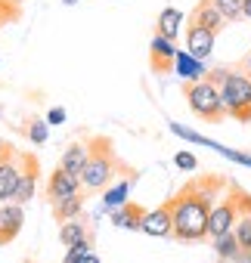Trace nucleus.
Segmentation results:
<instances>
[{"mask_svg": "<svg viewBox=\"0 0 251 263\" xmlns=\"http://www.w3.org/2000/svg\"><path fill=\"white\" fill-rule=\"evenodd\" d=\"M217 189L220 180H195L186 183L168 204H171V217H174V235L177 241H202L208 238V217L211 208L217 201Z\"/></svg>", "mask_w": 251, "mask_h": 263, "instance_id": "nucleus-1", "label": "nucleus"}, {"mask_svg": "<svg viewBox=\"0 0 251 263\" xmlns=\"http://www.w3.org/2000/svg\"><path fill=\"white\" fill-rule=\"evenodd\" d=\"M214 7L220 10V16L226 22H239L242 19V0H214Z\"/></svg>", "mask_w": 251, "mask_h": 263, "instance_id": "nucleus-24", "label": "nucleus"}, {"mask_svg": "<svg viewBox=\"0 0 251 263\" xmlns=\"http://www.w3.org/2000/svg\"><path fill=\"white\" fill-rule=\"evenodd\" d=\"M205 78L220 90V102L226 115L248 124L251 121V78L242 68H214Z\"/></svg>", "mask_w": 251, "mask_h": 263, "instance_id": "nucleus-2", "label": "nucleus"}, {"mask_svg": "<svg viewBox=\"0 0 251 263\" xmlns=\"http://www.w3.org/2000/svg\"><path fill=\"white\" fill-rule=\"evenodd\" d=\"M183 96H186L189 111H192L195 118H202V121H208V124H220V121L226 118V108H223V102H220V90H217L208 78H202V81H186V84H183Z\"/></svg>", "mask_w": 251, "mask_h": 263, "instance_id": "nucleus-4", "label": "nucleus"}, {"mask_svg": "<svg viewBox=\"0 0 251 263\" xmlns=\"http://www.w3.org/2000/svg\"><path fill=\"white\" fill-rule=\"evenodd\" d=\"M214 41H217L214 31H208V28H202L199 22L189 19V28H186V53H192L195 59L205 62V59L214 53Z\"/></svg>", "mask_w": 251, "mask_h": 263, "instance_id": "nucleus-9", "label": "nucleus"}, {"mask_svg": "<svg viewBox=\"0 0 251 263\" xmlns=\"http://www.w3.org/2000/svg\"><path fill=\"white\" fill-rule=\"evenodd\" d=\"M174 59H177V47H174V41L155 34L152 44H149V65H152V71H155V74H168V71H174Z\"/></svg>", "mask_w": 251, "mask_h": 263, "instance_id": "nucleus-8", "label": "nucleus"}, {"mask_svg": "<svg viewBox=\"0 0 251 263\" xmlns=\"http://www.w3.org/2000/svg\"><path fill=\"white\" fill-rule=\"evenodd\" d=\"M242 16L251 19V0H242Z\"/></svg>", "mask_w": 251, "mask_h": 263, "instance_id": "nucleus-30", "label": "nucleus"}, {"mask_svg": "<svg viewBox=\"0 0 251 263\" xmlns=\"http://www.w3.org/2000/svg\"><path fill=\"white\" fill-rule=\"evenodd\" d=\"M140 232L152 235V238H171L174 235V217H171V204L165 201L162 208L155 211H146L143 214V223H140Z\"/></svg>", "mask_w": 251, "mask_h": 263, "instance_id": "nucleus-7", "label": "nucleus"}, {"mask_svg": "<svg viewBox=\"0 0 251 263\" xmlns=\"http://www.w3.org/2000/svg\"><path fill=\"white\" fill-rule=\"evenodd\" d=\"M242 195H245V192L229 189L223 198L214 201L211 217H208V238H220V235L232 232V226H236V220H239V214H242Z\"/></svg>", "mask_w": 251, "mask_h": 263, "instance_id": "nucleus-5", "label": "nucleus"}, {"mask_svg": "<svg viewBox=\"0 0 251 263\" xmlns=\"http://www.w3.org/2000/svg\"><path fill=\"white\" fill-rule=\"evenodd\" d=\"M81 189H84V186H81V177H71V174L62 171V167H56V171L50 174V180H47V195H50V201L78 195Z\"/></svg>", "mask_w": 251, "mask_h": 263, "instance_id": "nucleus-12", "label": "nucleus"}, {"mask_svg": "<svg viewBox=\"0 0 251 263\" xmlns=\"http://www.w3.org/2000/svg\"><path fill=\"white\" fill-rule=\"evenodd\" d=\"M115 167H118V158L112 152V143L109 140H93L90 143V158H87V167L81 174V186L84 192H102L112 186L115 180Z\"/></svg>", "mask_w": 251, "mask_h": 263, "instance_id": "nucleus-3", "label": "nucleus"}, {"mask_svg": "<svg viewBox=\"0 0 251 263\" xmlns=\"http://www.w3.org/2000/svg\"><path fill=\"white\" fill-rule=\"evenodd\" d=\"M174 164H177L180 171H195V167H199V158H195L192 152H177V155H174Z\"/></svg>", "mask_w": 251, "mask_h": 263, "instance_id": "nucleus-27", "label": "nucleus"}, {"mask_svg": "<svg viewBox=\"0 0 251 263\" xmlns=\"http://www.w3.org/2000/svg\"><path fill=\"white\" fill-rule=\"evenodd\" d=\"M84 238H90V229H87L78 217L59 223V241H62L65 248H71V245H78V241H84Z\"/></svg>", "mask_w": 251, "mask_h": 263, "instance_id": "nucleus-21", "label": "nucleus"}, {"mask_svg": "<svg viewBox=\"0 0 251 263\" xmlns=\"http://www.w3.org/2000/svg\"><path fill=\"white\" fill-rule=\"evenodd\" d=\"M174 71L183 78V84L186 81H202L208 74V68H205L202 59H195L192 53H180V50H177V59H174Z\"/></svg>", "mask_w": 251, "mask_h": 263, "instance_id": "nucleus-17", "label": "nucleus"}, {"mask_svg": "<svg viewBox=\"0 0 251 263\" xmlns=\"http://www.w3.org/2000/svg\"><path fill=\"white\" fill-rule=\"evenodd\" d=\"M81 211H84V195H81V192H78V195H68V198H59V201H53V217H56L59 223L81 217Z\"/></svg>", "mask_w": 251, "mask_h": 263, "instance_id": "nucleus-20", "label": "nucleus"}, {"mask_svg": "<svg viewBox=\"0 0 251 263\" xmlns=\"http://www.w3.org/2000/svg\"><path fill=\"white\" fill-rule=\"evenodd\" d=\"M47 124H50V127L65 124V108H59V105H56V108H50V111H47Z\"/></svg>", "mask_w": 251, "mask_h": 263, "instance_id": "nucleus-28", "label": "nucleus"}, {"mask_svg": "<svg viewBox=\"0 0 251 263\" xmlns=\"http://www.w3.org/2000/svg\"><path fill=\"white\" fill-rule=\"evenodd\" d=\"M245 74L251 78V53H248V59H245Z\"/></svg>", "mask_w": 251, "mask_h": 263, "instance_id": "nucleus-32", "label": "nucleus"}, {"mask_svg": "<svg viewBox=\"0 0 251 263\" xmlns=\"http://www.w3.org/2000/svg\"><path fill=\"white\" fill-rule=\"evenodd\" d=\"M87 158H90V143H71L65 152H62V161L59 167L68 171L71 177H81L84 167H87Z\"/></svg>", "mask_w": 251, "mask_h": 263, "instance_id": "nucleus-14", "label": "nucleus"}, {"mask_svg": "<svg viewBox=\"0 0 251 263\" xmlns=\"http://www.w3.org/2000/svg\"><path fill=\"white\" fill-rule=\"evenodd\" d=\"M10 4H22V0H10Z\"/></svg>", "mask_w": 251, "mask_h": 263, "instance_id": "nucleus-33", "label": "nucleus"}, {"mask_svg": "<svg viewBox=\"0 0 251 263\" xmlns=\"http://www.w3.org/2000/svg\"><path fill=\"white\" fill-rule=\"evenodd\" d=\"M38 174H41L38 161H34V158H22V174H19V186H16V198H13L16 204H25V201H31V198H34Z\"/></svg>", "mask_w": 251, "mask_h": 263, "instance_id": "nucleus-13", "label": "nucleus"}, {"mask_svg": "<svg viewBox=\"0 0 251 263\" xmlns=\"http://www.w3.org/2000/svg\"><path fill=\"white\" fill-rule=\"evenodd\" d=\"M232 232L239 238V248L245 254H251V195H242V214H239Z\"/></svg>", "mask_w": 251, "mask_h": 263, "instance_id": "nucleus-19", "label": "nucleus"}, {"mask_svg": "<svg viewBox=\"0 0 251 263\" xmlns=\"http://www.w3.org/2000/svg\"><path fill=\"white\" fill-rule=\"evenodd\" d=\"M81 263H102V260H99V257H96V254H93V251H90V254H87V257H84V260H81Z\"/></svg>", "mask_w": 251, "mask_h": 263, "instance_id": "nucleus-31", "label": "nucleus"}, {"mask_svg": "<svg viewBox=\"0 0 251 263\" xmlns=\"http://www.w3.org/2000/svg\"><path fill=\"white\" fill-rule=\"evenodd\" d=\"M171 134H174V137H180V140H189V143H195V146H208V149L220 152L223 158H229V161H236V164H245V167H251V155L232 152V149H226V146H220V143H214V140H208V137L195 134V130H186L183 124H171Z\"/></svg>", "mask_w": 251, "mask_h": 263, "instance_id": "nucleus-6", "label": "nucleus"}, {"mask_svg": "<svg viewBox=\"0 0 251 263\" xmlns=\"http://www.w3.org/2000/svg\"><path fill=\"white\" fill-rule=\"evenodd\" d=\"M180 28H183V13H180L177 7H165V10L158 13L155 34H162V37H168V41H177Z\"/></svg>", "mask_w": 251, "mask_h": 263, "instance_id": "nucleus-18", "label": "nucleus"}, {"mask_svg": "<svg viewBox=\"0 0 251 263\" xmlns=\"http://www.w3.org/2000/svg\"><path fill=\"white\" fill-rule=\"evenodd\" d=\"M28 140H31L34 146H44V143L50 140V124H47V121H31V124H28Z\"/></svg>", "mask_w": 251, "mask_h": 263, "instance_id": "nucleus-25", "label": "nucleus"}, {"mask_svg": "<svg viewBox=\"0 0 251 263\" xmlns=\"http://www.w3.org/2000/svg\"><path fill=\"white\" fill-rule=\"evenodd\" d=\"M143 214H146V211H143L140 204L128 201V204H121V208H115V211L109 214V220H112V226H118V229H134V232H140Z\"/></svg>", "mask_w": 251, "mask_h": 263, "instance_id": "nucleus-16", "label": "nucleus"}, {"mask_svg": "<svg viewBox=\"0 0 251 263\" xmlns=\"http://www.w3.org/2000/svg\"><path fill=\"white\" fill-rule=\"evenodd\" d=\"M13 152H16V149H10V146H7L4 140H0V161H4V158H10Z\"/></svg>", "mask_w": 251, "mask_h": 263, "instance_id": "nucleus-29", "label": "nucleus"}, {"mask_svg": "<svg viewBox=\"0 0 251 263\" xmlns=\"http://www.w3.org/2000/svg\"><path fill=\"white\" fill-rule=\"evenodd\" d=\"M211 241H214V251H217V257H220V260H239V257H242V248H239L236 232H226V235L211 238Z\"/></svg>", "mask_w": 251, "mask_h": 263, "instance_id": "nucleus-23", "label": "nucleus"}, {"mask_svg": "<svg viewBox=\"0 0 251 263\" xmlns=\"http://www.w3.org/2000/svg\"><path fill=\"white\" fill-rule=\"evenodd\" d=\"M22 223H25V211H22V204L7 201L4 208H0V245H10V241L22 232Z\"/></svg>", "mask_w": 251, "mask_h": 263, "instance_id": "nucleus-11", "label": "nucleus"}, {"mask_svg": "<svg viewBox=\"0 0 251 263\" xmlns=\"http://www.w3.org/2000/svg\"><path fill=\"white\" fill-rule=\"evenodd\" d=\"M192 22H199L202 28H208V31H214V34H220L223 31V25H226V19L220 16V10L214 7V0H202V4L192 10V16H189Z\"/></svg>", "mask_w": 251, "mask_h": 263, "instance_id": "nucleus-15", "label": "nucleus"}, {"mask_svg": "<svg viewBox=\"0 0 251 263\" xmlns=\"http://www.w3.org/2000/svg\"><path fill=\"white\" fill-rule=\"evenodd\" d=\"M128 195H131V180H121V183H115V186H109L105 189V195H102V211H115V208H121V204H128Z\"/></svg>", "mask_w": 251, "mask_h": 263, "instance_id": "nucleus-22", "label": "nucleus"}, {"mask_svg": "<svg viewBox=\"0 0 251 263\" xmlns=\"http://www.w3.org/2000/svg\"><path fill=\"white\" fill-rule=\"evenodd\" d=\"M90 251H93V241H90V238H84V241H78V245H71V248H68V254L62 257V263H81Z\"/></svg>", "mask_w": 251, "mask_h": 263, "instance_id": "nucleus-26", "label": "nucleus"}, {"mask_svg": "<svg viewBox=\"0 0 251 263\" xmlns=\"http://www.w3.org/2000/svg\"><path fill=\"white\" fill-rule=\"evenodd\" d=\"M19 174H22V158L13 152L10 158L0 161V201H13L16 198V186H19Z\"/></svg>", "mask_w": 251, "mask_h": 263, "instance_id": "nucleus-10", "label": "nucleus"}]
</instances>
